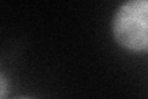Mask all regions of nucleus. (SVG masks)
Masks as SVG:
<instances>
[{
	"label": "nucleus",
	"instance_id": "3",
	"mask_svg": "<svg viewBox=\"0 0 148 99\" xmlns=\"http://www.w3.org/2000/svg\"><path fill=\"white\" fill-rule=\"evenodd\" d=\"M20 99H27V98H20Z\"/></svg>",
	"mask_w": 148,
	"mask_h": 99
},
{
	"label": "nucleus",
	"instance_id": "2",
	"mask_svg": "<svg viewBox=\"0 0 148 99\" xmlns=\"http://www.w3.org/2000/svg\"><path fill=\"white\" fill-rule=\"evenodd\" d=\"M0 86H1L0 87V91H1V97H0V99H5L8 86H6V79H5V77H4V74L0 76Z\"/></svg>",
	"mask_w": 148,
	"mask_h": 99
},
{
	"label": "nucleus",
	"instance_id": "1",
	"mask_svg": "<svg viewBox=\"0 0 148 99\" xmlns=\"http://www.w3.org/2000/svg\"><path fill=\"white\" fill-rule=\"evenodd\" d=\"M112 32L125 48L135 52L148 51V0L122 4L114 16Z\"/></svg>",
	"mask_w": 148,
	"mask_h": 99
}]
</instances>
